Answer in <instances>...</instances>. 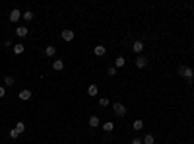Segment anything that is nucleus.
<instances>
[{
	"label": "nucleus",
	"mask_w": 194,
	"mask_h": 144,
	"mask_svg": "<svg viewBox=\"0 0 194 144\" xmlns=\"http://www.w3.org/2000/svg\"><path fill=\"white\" fill-rule=\"evenodd\" d=\"M99 105H101V107H107V105H109V97H99Z\"/></svg>",
	"instance_id": "22"
},
{
	"label": "nucleus",
	"mask_w": 194,
	"mask_h": 144,
	"mask_svg": "<svg viewBox=\"0 0 194 144\" xmlns=\"http://www.w3.org/2000/svg\"><path fill=\"white\" fill-rule=\"evenodd\" d=\"M113 111H115V115H118V117H124L126 115V107L122 103H113Z\"/></svg>",
	"instance_id": "3"
},
{
	"label": "nucleus",
	"mask_w": 194,
	"mask_h": 144,
	"mask_svg": "<svg viewBox=\"0 0 194 144\" xmlns=\"http://www.w3.org/2000/svg\"><path fill=\"white\" fill-rule=\"evenodd\" d=\"M10 138H12V140H18V138H19V133L16 129H12L10 130Z\"/></svg>",
	"instance_id": "21"
},
{
	"label": "nucleus",
	"mask_w": 194,
	"mask_h": 144,
	"mask_svg": "<svg viewBox=\"0 0 194 144\" xmlns=\"http://www.w3.org/2000/svg\"><path fill=\"white\" fill-rule=\"evenodd\" d=\"M142 142H144V144H155V138H154V134H146V136L142 138Z\"/></svg>",
	"instance_id": "19"
},
{
	"label": "nucleus",
	"mask_w": 194,
	"mask_h": 144,
	"mask_svg": "<svg viewBox=\"0 0 194 144\" xmlns=\"http://www.w3.org/2000/svg\"><path fill=\"white\" fill-rule=\"evenodd\" d=\"M4 96H6V88H4V86H0V100H2Z\"/></svg>",
	"instance_id": "25"
},
{
	"label": "nucleus",
	"mask_w": 194,
	"mask_h": 144,
	"mask_svg": "<svg viewBox=\"0 0 194 144\" xmlns=\"http://www.w3.org/2000/svg\"><path fill=\"white\" fill-rule=\"evenodd\" d=\"M22 16H23L22 12H19L18 8H14V10L10 12V16H8V20H10L12 23H18V22H19V18H22Z\"/></svg>",
	"instance_id": "2"
},
{
	"label": "nucleus",
	"mask_w": 194,
	"mask_h": 144,
	"mask_svg": "<svg viewBox=\"0 0 194 144\" xmlns=\"http://www.w3.org/2000/svg\"><path fill=\"white\" fill-rule=\"evenodd\" d=\"M14 33L18 35V37H25L27 33H29V29H27L25 26H18V27H16V31H14Z\"/></svg>",
	"instance_id": "6"
},
{
	"label": "nucleus",
	"mask_w": 194,
	"mask_h": 144,
	"mask_svg": "<svg viewBox=\"0 0 194 144\" xmlns=\"http://www.w3.org/2000/svg\"><path fill=\"white\" fill-rule=\"evenodd\" d=\"M132 51L140 55V53L144 51V43H142V41H134V43H132Z\"/></svg>",
	"instance_id": "8"
},
{
	"label": "nucleus",
	"mask_w": 194,
	"mask_h": 144,
	"mask_svg": "<svg viewBox=\"0 0 194 144\" xmlns=\"http://www.w3.org/2000/svg\"><path fill=\"white\" fill-rule=\"evenodd\" d=\"M60 37H62L66 43H68V41H74V31L72 29H62L60 31Z\"/></svg>",
	"instance_id": "5"
},
{
	"label": "nucleus",
	"mask_w": 194,
	"mask_h": 144,
	"mask_svg": "<svg viewBox=\"0 0 194 144\" xmlns=\"http://www.w3.org/2000/svg\"><path fill=\"white\" fill-rule=\"evenodd\" d=\"M25 22H33V18H35V14H33L31 10H27V12H23V16H22Z\"/></svg>",
	"instance_id": "18"
},
{
	"label": "nucleus",
	"mask_w": 194,
	"mask_h": 144,
	"mask_svg": "<svg viewBox=\"0 0 194 144\" xmlns=\"http://www.w3.org/2000/svg\"><path fill=\"white\" fill-rule=\"evenodd\" d=\"M12 51H14L16 55H22V53L25 51V45H23V43H16L14 47H12Z\"/></svg>",
	"instance_id": "11"
},
{
	"label": "nucleus",
	"mask_w": 194,
	"mask_h": 144,
	"mask_svg": "<svg viewBox=\"0 0 194 144\" xmlns=\"http://www.w3.org/2000/svg\"><path fill=\"white\" fill-rule=\"evenodd\" d=\"M16 130L22 134L23 130H25V123H23V121H18V123H16Z\"/></svg>",
	"instance_id": "20"
},
{
	"label": "nucleus",
	"mask_w": 194,
	"mask_h": 144,
	"mask_svg": "<svg viewBox=\"0 0 194 144\" xmlns=\"http://www.w3.org/2000/svg\"><path fill=\"white\" fill-rule=\"evenodd\" d=\"M4 47H14V45H12L10 39H6V41H4Z\"/></svg>",
	"instance_id": "27"
},
{
	"label": "nucleus",
	"mask_w": 194,
	"mask_h": 144,
	"mask_svg": "<svg viewBox=\"0 0 194 144\" xmlns=\"http://www.w3.org/2000/svg\"><path fill=\"white\" fill-rule=\"evenodd\" d=\"M89 127H91V129H97V127H101V121H99L97 115H91V117H89Z\"/></svg>",
	"instance_id": "7"
},
{
	"label": "nucleus",
	"mask_w": 194,
	"mask_h": 144,
	"mask_svg": "<svg viewBox=\"0 0 194 144\" xmlns=\"http://www.w3.org/2000/svg\"><path fill=\"white\" fill-rule=\"evenodd\" d=\"M124 64H126L124 57H117V59H115V64H113V66H115V68H117V70H118V68H122V66H124Z\"/></svg>",
	"instance_id": "12"
},
{
	"label": "nucleus",
	"mask_w": 194,
	"mask_h": 144,
	"mask_svg": "<svg viewBox=\"0 0 194 144\" xmlns=\"http://www.w3.org/2000/svg\"><path fill=\"white\" fill-rule=\"evenodd\" d=\"M18 96H19V100H22V101H27V100H31V90H22Z\"/></svg>",
	"instance_id": "9"
},
{
	"label": "nucleus",
	"mask_w": 194,
	"mask_h": 144,
	"mask_svg": "<svg viewBox=\"0 0 194 144\" xmlns=\"http://www.w3.org/2000/svg\"><path fill=\"white\" fill-rule=\"evenodd\" d=\"M107 72H109V76H117V68H115V66H109V70H107Z\"/></svg>",
	"instance_id": "24"
},
{
	"label": "nucleus",
	"mask_w": 194,
	"mask_h": 144,
	"mask_svg": "<svg viewBox=\"0 0 194 144\" xmlns=\"http://www.w3.org/2000/svg\"><path fill=\"white\" fill-rule=\"evenodd\" d=\"M52 68H55L56 72H60L64 68V60H60V59H56V60H52Z\"/></svg>",
	"instance_id": "14"
},
{
	"label": "nucleus",
	"mask_w": 194,
	"mask_h": 144,
	"mask_svg": "<svg viewBox=\"0 0 194 144\" xmlns=\"http://www.w3.org/2000/svg\"><path fill=\"white\" fill-rule=\"evenodd\" d=\"M45 55L47 57H55L56 55V47L55 45H47V47H45Z\"/></svg>",
	"instance_id": "13"
},
{
	"label": "nucleus",
	"mask_w": 194,
	"mask_h": 144,
	"mask_svg": "<svg viewBox=\"0 0 194 144\" xmlns=\"http://www.w3.org/2000/svg\"><path fill=\"white\" fill-rule=\"evenodd\" d=\"M132 129H134V130H142L144 129V121H142V119H136V121L132 123Z\"/></svg>",
	"instance_id": "16"
},
{
	"label": "nucleus",
	"mask_w": 194,
	"mask_h": 144,
	"mask_svg": "<svg viewBox=\"0 0 194 144\" xmlns=\"http://www.w3.org/2000/svg\"><path fill=\"white\" fill-rule=\"evenodd\" d=\"M134 64H136V68H146L148 66V59H146V57H142V55H138V57H136V60H134Z\"/></svg>",
	"instance_id": "4"
},
{
	"label": "nucleus",
	"mask_w": 194,
	"mask_h": 144,
	"mask_svg": "<svg viewBox=\"0 0 194 144\" xmlns=\"http://www.w3.org/2000/svg\"><path fill=\"white\" fill-rule=\"evenodd\" d=\"M105 53H107V49L103 47V45H97V47L93 49V55L95 57H105Z\"/></svg>",
	"instance_id": "10"
},
{
	"label": "nucleus",
	"mask_w": 194,
	"mask_h": 144,
	"mask_svg": "<svg viewBox=\"0 0 194 144\" xmlns=\"http://www.w3.org/2000/svg\"><path fill=\"white\" fill-rule=\"evenodd\" d=\"M103 130L105 133H113V129H115V125H113V121H107V123H103Z\"/></svg>",
	"instance_id": "15"
},
{
	"label": "nucleus",
	"mask_w": 194,
	"mask_h": 144,
	"mask_svg": "<svg viewBox=\"0 0 194 144\" xmlns=\"http://www.w3.org/2000/svg\"><path fill=\"white\" fill-rule=\"evenodd\" d=\"M130 144H144V142H142V138H132Z\"/></svg>",
	"instance_id": "26"
},
{
	"label": "nucleus",
	"mask_w": 194,
	"mask_h": 144,
	"mask_svg": "<svg viewBox=\"0 0 194 144\" xmlns=\"http://www.w3.org/2000/svg\"><path fill=\"white\" fill-rule=\"evenodd\" d=\"M14 78H12V76H6V78H4V84H6V86H14Z\"/></svg>",
	"instance_id": "23"
},
{
	"label": "nucleus",
	"mask_w": 194,
	"mask_h": 144,
	"mask_svg": "<svg viewBox=\"0 0 194 144\" xmlns=\"http://www.w3.org/2000/svg\"><path fill=\"white\" fill-rule=\"evenodd\" d=\"M179 76L181 78H187V80H192V78H194V70H192V68H188V66H181L179 68Z\"/></svg>",
	"instance_id": "1"
},
{
	"label": "nucleus",
	"mask_w": 194,
	"mask_h": 144,
	"mask_svg": "<svg viewBox=\"0 0 194 144\" xmlns=\"http://www.w3.org/2000/svg\"><path fill=\"white\" fill-rule=\"evenodd\" d=\"M97 86L95 84H91V86H89V88H88V96H91V97H97Z\"/></svg>",
	"instance_id": "17"
}]
</instances>
